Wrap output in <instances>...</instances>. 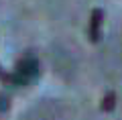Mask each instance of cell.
Returning a JSON list of instances; mask_svg holds the SVG:
<instances>
[{"instance_id":"cell-1","label":"cell","mask_w":122,"mask_h":120,"mask_svg":"<svg viewBox=\"0 0 122 120\" xmlns=\"http://www.w3.org/2000/svg\"><path fill=\"white\" fill-rule=\"evenodd\" d=\"M14 71L20 73V75L26 77V79H30V77H35L37 73H39V63H37L35 57L26 55V57H22V59L18 61V65H16V69H14Z\"/></svg>"},{"instance_id":"cell-3","label":"cell","mask_w":122,"mask_h":120,"mask_svg":"<svg viewBox=\"0 0 122 120\" xmlns=\"http://www.w3.org/2000/svg\"><path fill=\"white\" fill-rule=\"evenodd\" d=\"M114 102H116V96H114V94H106L104 104H102V110H104V112H110V110L114 108Z\"/></svg>"},{"instance_id":"cell-4","label":"cell","mask_w":122,"mask_h":120,"mask_svg":"<svg viewBox=\"0 0 122 120\" xmlns=\"http://www.w3.org/2000/svg\"><path fill=\"white\" fill-rule=\"evenodd\" d=\"M8 108V98L6 96H0V112H4Z\"/></svg>"},{"instance_id":"cell-2","label":"cell","mask_w":122,"mask_h":120,"mask_svg":"<svg viewBox=\"0 0 122 120\" xmlns=\"http://www.w3.org/2000/svg\"><path fill=\"white\" fill-rule=\"evenodd\" d=\"M102 22H104V12H102V8H96L92 12V18H90V39L92 41H100Z\"/></svg>"}]
</instances>
